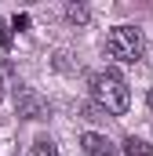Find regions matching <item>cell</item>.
Listing matches in <instances>:
<instances>
[{
    "label": "cell",
    "instance_id": "obj_7",
    "mask_svg": "<svg viewBox=\"0 0 153 156\" xmlns=\"http://www.w3.org/2000/svg\"><path fill=\"white\" fill-rule=\"evenodd\" d=\"M66 18H69V22H88V7L69 4V7H66Z\"/></svg>",
    "mask_w": 153,
    "mask_h": 156
},
{
    "label": "cell",
    "instance_id": "obj_10",
    "mask_svg": "<svg viewBox=\"0 0 153 156\" xmlns=\"http://www.w3.org/2000/svg\"><path fill=\"white\" fill-rule=\"evenodd\" d=\"M146 102H150V109H153V91H150V98H146Z\"/></svg>",
    "mask_w": 153,
    "mask_h": 156
},
{
    "label": "cell",
    "instance_id": "obj_11",
    "mask_svg": "<svg viewBox=\"0 0 153 156\" xmlns=\"http://www.w3.org/2000/svg\"><path fill=\"white\" fill-rule=\"evenodd\" d=\"M0 98H4V80H0Z\"/></svg>",
    "mask_w": 153,
    "mask_h": 156
},
{
    "label": "cell",
    "instance_id": "obj_1",
    "mask_svg": "<svg viewBox=\"0 0 153 156\" xmlns=\"http://www.w3.org/2000/svg\"><path fill=\"white\" fill-rule=\"evenodd\" d=\"M91 94H95V102L102 105V113H113V116H124L128 105H131V91H128L124 76L113 73V69L91 76Z\"/></svg>",
    "mask_w": 153,
    "mask_h": 156
},
{
    "label": "cell",
    "instance_id": "obj_6",
    "mask_svg": "<svg viewBox=\"0 0 153 156\" xmlns=\"http://www.w3.org/2000/svg\"><path fill=\"white\" fill-rule=\"evenodd\" d=\"M33 153L37 156H58V149H55V142H51L47 134H40L37 142H33Z\"/></svg>",
    "mask_w": 153,
    "mask_h": 156
},
{
    "label": "cell",
    "instance_id": "obj_8",
    "mask_svg": "<svg viewBox=\"0 0 153 156\" xmlns=\"http://www.w3.org/2000/svg\"><path fill=\"white\" fill-rule=\"evenodd\" d=\"M0 47H4V51H7V47H11V29H7V26H4V22H0Z\"/></svg>",
    "mask_w": 153,
    "mask_h": 156
},
{
    "label": "cell",
    "instance_id": "obj_4",
    "mask_svg": "<svg viewBox=\"0 0 153 156\" xmlns=\"http://www.w3.org/2000/svg\"><path fill=\"white\" fill-rule=\"evenodd\" d=\"M80 149L88 156H120L117 153V145L106 138V134H95V131H88V134H80Z\"/></svg>",
    "mask_w": 153,
    "mask_h": 156
},
{
    "label": "cell",
    "instance_id": "obj_9",
    "mask_svg": "<svg viewBox=\"0 0 153 156\" xmlns=\"http://www.w3.org/2000/svg\"><path fill=\"white\" fill-rule=\"evenodd\" d=\"M26 26H29V18H26V15H18V18L11 22V29H26Z\"/></svg>",
    "mask_w": 153,
    "mask_h": 156
},
{
    "label": "cell",
    "instance_id": "obj_2",
    "mask_svg": "<svg viewBox=\"0 0 153 156\" xmlns=\"http://www.w3.org/2000/svg\"><path fill=\"white\" fill-rule=\"evenodd\" d=\"M106 55L113 58V62H139L142 55H146V37H142V29L139 26H113L110 29V37H106Z\"/></svg>",
    "mask_w": 153,
    "mask_h": 156
},
{
    "label": "cell",
    "instance_id": "obj_5",
    "mask_svg": "<svg viewBox=\"0 0 153 156\" xmlns=\"http://www.w3.org/2000/svg\"><path fill=\"white\" fill-rule=\"evenodd\" d=\"M124 156H153V149L142 138H124Z\"/></svg>",
    "mask_w": 153,
    "mask_h": 156
},
{
    "label": "cell",
    "instance_id": "obj_3",
    "mask_svg": "<svg viewBox=\"0 0 153 156\" xmlns=\"http://www.w3.org/2000/svg\"><path fill=\"white\" fill-rule=\"evenodd\" d=\"M15 109H18L22 120H47L51 116L47 102L40 98L37 91H29V87H15Z\"/></svg>",
    "mask_w": 153,
    "mask_h": 156
}]
</instances>
